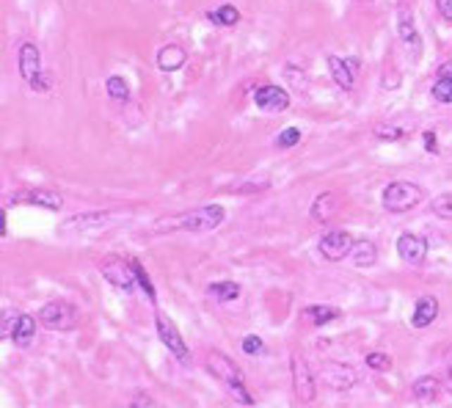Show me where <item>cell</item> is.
<instances>
[{"mask_svg":"<svg viewBox=\"0 0 452 408\" xmlns=\"http://www.w3.org/2000/svg\"><path fill=\"white\" fill-rule=\"evenodd\" d=\"M207 370H210V376H215L221 383H224L226 389L232 392V397H237V403H243V406H254V397L249 395V389H246V378L240 373V367L224 356V353H218V350H213L210 356H207Z\"/></svg>","mask_w":452,"mask_h":408,"instance_id":"1","label":"cell"},{"mask_svg":"<svg viewBox=\"0 0 452 408\" xmlns=\"http://www.w3.org/2000/svg\"><path fill=\"white\" fill-rule=\"evenodd\" d=\"M226 218L224 207L221 204H207V207H199L191 210L180 218H161L163 223H158V229H188V232H207V229H215L221 221Z\"/></svg>","mask_w":452,"mask_h":408,"instance_id":"2","label":"cell"},{"mask_svg":"<svg viewBox=\"0 0 452 408\" xmlns=\"http://www.w3.org/2000/svg\"><path fill=\"white\" fill-rule=\"evenodd\" d=\"M425 193L417 183H391L384 190V207L389 213H408L414 207H420Z\"/></svg>","mask_w":452,"mask_h":408,"instance_id":"3","label":"cell"},{"mask_svg":"<svg viewBox=\"0 0 452 408\" xmlns=\"http://www.w3.org/2000/svg\"><path fill=\"white\" fill-rule=\"evenodd\" d=\"M39 320H42V326H47L53 331H72L77 326V309L64 301H50L39 312Z\"/></svg>","mask_w":452,"mask_h":408,"instance_id":"4","label":"cell"},{"mask_svg":"<svg viewBox=\"0 0 452 408\" xmlns=\"http://www.w3.org/2000/svg\"><path fill=\"white\" fill-rule=\"evenodd\" d=\"M155 320H158V334H161L163 345L177 356V361H180V364H191V350H188V345L182 342V334L177 331V326H174V323L161 312H158Z\"/></svg>","mask_w":452,"mask_h":408,"instance_id":"5","label":"cell"},{"mask_svg":"<svg viewBox=\"0 0 452 408\" xmlns=\"http://www.w3.org/2000/svg\"><path fill=\"white\" fill-rule=\"evenodd\" d=\"M290 367H292V389H295V397L303 400V403H312L315 395H318V386H315V376H312L309 364H306L301 356H292Z\"/></svg>","mask_w":452,"mask_h":408,"instance_id":"6","label":"cell"},{"mask_svg":"<svg viewBox=\"0 0 452 408\" xmlns=\"http://www.w3.org/2000/svg\"><path fill=\"white\" fill-rule=\"evenodd\" d=\"M320 378L331 389H337V392H348V389H353L356 383H358V376H356L353 367L339 364V361H323L320 364Z\"/></svg>","mask_w":452,"mask_h":408,"instance_id":"7","label":"cell"},{"mask_svg":"<svg viewBox=\"0 0 452 408\" xmlns=\"http://www.w3.org/2000/svg\"><path fill=\"white\" fill-rule=\"evenodd\" d=\"M353 237L345 232V229H337V232H328L323 240H320V254H323L328 262H339L345 259L351 249H353Z\"/></svg>","mask_w":452,"mask_h":408,"instance_id":"8","label":"cell"},{"mask_svg":"<svg viewBox=\"0 0 452 408\" xmlns=\"http://www.w3.org/2000/svg\"><path fill=\"white\" fill-rule=\"evenodd\" d=\"M99 271H102V276L113 284L116 290H125V292H130L132 284L138 282L135 271H132V262H125V259H108Z\"/></svg>","mask_w":452,"mask_h":408,"instance_id":"9","label":"cell"},{"mask_svg":"<svg viewBox=\"0 0 452 408\" xmlns=\"http://www.w3.org/2000/svg\"><path fill=\"white\" fill-rule=\"evenodd\" d=\"M254 102L265 113H282L290 105V94L284 89H279V86H259L257 94H254Z\"/></svg>","mask_w":452,"mask_h":408,"instance_id":"10","label":"cell"},{"mask_svg":"<svg viewBox=\"0 0 452 408\" xmlns=\"http://www.w3.org/2000/svg\"><path fill=\"white\" fill-rule=\"evenodd\" d=\"M397 254H400V259L408 262V265H425V259H427V243L422 240L420 235L403 232L400 240H397Z\"/></svg>","mask_w":452,"mask_h":408,"instance_id":"11","label":"cell"},{"mask_svg":"<svg viewBox=\"0 0 452 408\" xmlns=\"http://www.w3.org/2000/svg\"><path fill=\"white\" fill-rule=\"evenodd\" d=\"M14 199H17V202H28V204H39V207H47V210H61V207H64L61 193H53V190H42V188L17 190Z\"/></svg>","mask_w":452,"mask_h":408,"instance_id":"12","label":"cell"},{"mask_svg":"<svg viewBox=\"0 0 452 408\" xmlns=\"http://www.w3.org/2000/svg\"><path fill=\"white\" fill-rule=\"evenodd\" d=\"M42 72V56H39V47L33 42H25L20 47V75L31 83L33 78Z\"/></svg>","mask_w":452,"mask_h":408,"instance_id":"13","label":"cell"},{"mask_svg":"<svg viewBox=\"0 0 452 408\" xmlns=\"http://www.w3.org/2000/svg\"><path fill=\"white\" fill-rule=\"evenodd\" d=\"M439 317V298L433 295H422L414 307V317H411V326L414 328H427L433 320Z\"/></svg>","mask_w":452,"mask_h":408,"instance_id":"14","label":"cell"},{"mask_svg":"<svg viewBox=\"0 0 452 408\" xmlns=\"http://www.w3.org/2000/svg\"><path fill=\"white\" fill-rule=\"evenodd\" d=\"M185 61H188V53L182 44H165L158 53V66L163 72H177L180 66H185Z\"/></svg>","mask_w":452,"mask_h":408,"instance_id":"15","label":"cell"},{"mask_svg":"<svg viewBox=\"0 0 452 408\" xmlns=\"http://www.w3.org/2000/svg\"><path fill=\"white\" fill-rule=\"evenodd\" d=\"M328 69H331L334 83H337L342 92H351V89H353V69H351V63L345 61V58L331 56V58H328Z\"/></svg>","mask_w":452,"mask_h":408,"instance_id":"16","label":"cell"},{"mask_svg":"<svg viewBox=\"0 0 452 408\" xmlns=\"http://www.w3.org/2000/svg\"><path fill=\"white\" fill-rule=\"evenodd\" d=\"M348 256L353 259L356 268H372L375 259H378V249H375V243H370V240H358V243H353V249H351Z\"/></svg>","mask_w":452,"mask_h":408,"instance_id":"17","label":"cell"},{"mask_svg":"<svg viewBox=\"0 0 452 408\" xmlns=\"http://www.w3.org/2000/svg\"><path fill=\"white\" fill-rule=\"evenodd\" d=\"M439 392H441V383L439 378L433 376H422L417 383H414V397L420 403H436L439 400Z\"/></svg>","mask_w":452,"mask_h":408,"instance_id":"18","label":"cell"},{"mask_svg":"<svg viewBox=\"0 0 452 408\" xmlns=\"http://www.w3.org/2000/svg\"><path fill=\"white\" fill-rule=\"evenodd\" d=\"M309 213H312L315 221L325 223V221L337 213V196H334V193H320V196L312 202V210H309Z\"/></svg>","mask_w":452,"mask_h":408,"instance_id":"19","label":"cell"},{"mask_svg":"<svg viewBox=\"0 0 452 408\" xmlns=\"http://www.w3.org/2000/svg\"><path fill=\"white\" fill-rule=\"evenodd\" d=\"M33 337H36V320H33L31 314H20V320H17V331H14V342L17 345H31Z\"/></svg>","mask_w":452,"mask_h":408,"instance_id":"20","label":"cell"},{"mask_svg":"<svg viewBox=\"0 0 452 408\" xmlns=\"http://www.w3.org/2000/svg\"><path fill=\"white\" fill-rule=\"evenodd\" d=\"M210 295H215L221 304H229V301H237L240 298V284L234 282H218L210 284Z\"/></svg>","mask_w":452,"mask_h":408,"instance_id":"21","label":"cell"},{"mask_svg":"<svg viewBox=\"0 0 452 408\" xmlns=\"http://www.w3.org/2000/svg\"><path fill=\"white\" fill-rule=\"evenodd\" d=\"M306 320L309 323H315V326H325V323H331V320H337L339 317V309H334V307H306Z\"/></svg>","mask_w":452,"mask_h":408,"instance_id":"22","label":"cell"},{"mask_svg":"<svg viewBox=\"0 0 452 408\" xmlns=\"http://www.w3.org/2000/svg\"><path fill=\"white\" fill-rule=\"evenodd\" d=\"M210 20H213L215 25H226V28H232V25H237V20H240V11H237L234 6H221V8L210 11Z\"/></svg>","mask_w":452,"mask_h":408,"instance_id":"23","label":"cell"},{"mask_svg":"<svg viewBox=\"0 0 452 408\" xmlns=\"http://www.w3.org/2000/svg\"><path fill=\"white\" fill-rule=\"evenodd\" d=\"M105 89H108V94L111 99H116V102H125L130 97V89H127V80L125 78H119V75H113V78H108V83H105Z\"/></svg>","mask_w":452,"mask_h":408,"instance_id":"24","label":"cell"},{"mask_svg":"<svg viewBox=\"0 0 452 408\" xmlns=\"http://www.w3.org/2000/svg\"><path fill=\"white\" fill-rule=\"evenodd\" d=\"M400 36H403V42H408L414 50H420V33H417V28H414V23H411V14L406 17H400Z\"/></svg>","mask_w":452,"mask_h":408,"instance_id":"25","label":"cell"},{"mask_svg":"<svg viewBox=\"0 0 452 408\" xmlns=\"http://www.w3.org/2000/svg\"><path fill=\"white\" fill-rule=\"evenodd\" d=\"M132 262V271H135V279H138V284L144 287V292L152 298V301H158V295H155V287H152V282H149V276H146V271H144V265L138 262V259H130Z\"/></svg>","mask_w":452,"mask_h":408,"instance_id":"26","label":"cell"},{"mask_svg":"<svg viewBox=\"0 0 452 408\" xmlns=\"http://www.w3.org/2000/svg\"><path fill=\"white\" fill-rule=\"evenodd\" d=\"M430 92H433V97H436L439 102H447V105H450L452 102V78H439L436 86H433Z\"/></svg>","mask_w":452,"mask_h":408,"instance_id":"27","label":"cell"},{"mask_svg":"<svg viewBox=\"0 0 452 408\" xmlns=\"http://www.w3.org/2000/svg\"><path fill=\"white\" fill-rule=\"evenodd\" d=\"M433 213L439 218H452V193H441L433 199Z\"/></svg>","mask_w":452,"mask_h":408,"instance_id":"28","label":"cell"},{"mask_svg":"<svg viewBox=\"0 0 452 408\" xmlns=\"http://www.w3.org/2000/svg\"><path fill=\"white\" fill-rule=\"evenodd\" d=\"M301 141V130L298 127H287V130H282L279 132V138H276V147H282V149H290Z\"/></svg>","mask_w":452,"mask_h":408,"instance_id":"29","label":"cell"},{"mask_svg":"<svg viewBox=\"0 0 452 408\" xmlns=\"http://www.w3.org/2000/svg\"><path fill=\"white\" fill-rule=\"evenodd\" d=\"M367 367H372V370H389V367H391V359H389L387 353H370V356H367Z\"/></svg>","mask_w":452,"mask_h":408,"instance_id":"30","label":"cell"},{"mask_svg":"<svg viewBox=\"0 0 452 408\" xmlns=\"http://www.w3.org/2000/svg\"><path fill=\"white\" fill-rule=\"evenodd\" d=\"M243 353H249V356H262V353H265V342H262L259 337H246V340H243Z\"/></svg>","mask_w":452,"mask_h":408,"instance_id":"31","label":"cell"},{"mask_svg":"<svg viewBox=\"0 0 452 408\" xmlns=\"http://www.w3.org/2000/svg\"><path fill=\"white\" fill-rule=\"evenodd\" d=\"M17 320H20V314H17V317H14V314L8 317V312L3 314V331H0V337H3V340L14 337V331H17Z\"/></svg>","mask_w":452,"mask_h":408,"instance_id":"32","label":"cell"},{"mask_svg":"<svg viewBox=\"0 0 452 408\" xmlns=\"http://www.w3.org/2000/svg\"><path fill=\"white\" fill-rule=\"evenodd\" d=\"M378 138H384V141H397V138H403V130H400V127H381V130H378Z\"/></svg>","mask_w":452,"mask_h":408,"instance_id":"33","label":"cell"},{"mask_svg":"<svg viewBox=\"0 0 452 408\" xmlns=\"http://www.w3.org/2000/svg\"><path fill=\"white\" fill-rule=\"evenodd\" d=\"M28 86H31V89H36V92H47V89H50V75H42V72H39V75L33 78Z\"/></svg>","mask_w":452,"mask_h":408,"instance_id":"34","label":"cell"},{"mask_svg":"<svg viewBox=\"0 0 452 408\" xmlns=\"http://www.w3.org/2000/svg\"><path fill=\"white\" fill-rule=\"evenodd\" d=\"M422 141H425V147L430 149V155H436V152H439V144H436V132H433V130H427V132L422 135Z\"/></svg>","mask_w":452,"mask_h":408,"instance_id":"35","label":"cell"},{"mask_svg":"<svg viewBox=\"0 0 452 408\" xmlns=\"http://www.w3.org/2000/svg\"><path fill=\"white\" fill-rule=\"evenodd\" d=\"M436 6H439V14L452 23V0H436Z\"/></svg>","mask_w":452,"mask_h":408,"instance_id":"36","label":"cell"},{"mask_svg":"<svg viewBox=\"0 0 452 408\" xmlns=\"http://www.w3.org/2000/svg\"><path fill=\"white\" fill-rule=\"evenodd\" d=\"M439 78H452V61H447L439 69Z\"/></svg>","mask_w":452,"mask_h":408,"instance_id":"37","label":"cell"}]
</instances>
